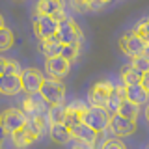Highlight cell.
Returning a JSON list of instances; mask_svg holds the SVG:
<instances>
[{"label":"cell","instance_id":"cell-1","mask_svg":"<svg viewBox=\"0 0 149 149\" xmlns=\"http://www.w3.org/2000/svg\"><path fill=\"white\" fill-rule=\"evenodd\" d=\"M39 95L49 104H63L65 101V86L58 78H43L39 88Z\"/></svg>","mask_w":149,"mask_h":149},{"label":"cell","instance_id":"cell-2","mask_svg":"<svg viewBox=\"0 0 149 149\" xmlns=\"http://www.w3.org/2000/svg\"><path fill=\"white\" fill-rule=\"evenodd\" d=\"M26 121L28 118L21 108H6L0 114V130L6 134H11L24 127Z\"/></svg>","mask_w":149,"mask_h":149},{"label":"cell","instance_id":"cell-3","mask_svg":"<svg viewBox=\"0 0 149 149\" xmlns=\"http://www.w3.org/2000/svg\"><path fill=\"white\" fill-rule=\"evenodd\" d=\"M82 123H86L90 129H93L95 132H104L110 125V114L106 112V108H99V106H88L86 114L82 118Z\"/></svg>","mask_w":149,"mask_h":149},{"label":"cell","instance_id":"cell-4","mask_svg":"<svg viewBox=\"0 0 149 149\" xmlns=\"http://www.w3.org/2000/svg\"><path fill=\"white\" fill-rule=\"evenodd\" d=\"M114 90V84L110 80H101L91 86L90 93H88V102L90 106H99V108H106V102L110 99V93Z\"/></svg>","mask_w":149,"mask_h":149},{"label":"cell","instance_id":"cell-5","mask_svg":"<svg viewBox=\"0 0 149 149\" xmlns=\"http://www.w3.org/2000/svg\"><path fill=\"white\" fill-rule=\"evenodd\" d=\"M56 36H58V39H60L62 45L82 43V30H80V26H78L71 17L65 19L63 22L58 24V32H56Z\"/></svg>","mask_w":149,"mask_h":149},{"label":"cell","instance_id":"cell-6","mask_svg":"<svg viewBox=\"0 0 149 149\" xmlns=\"http://www.w3.org/2000/svg\"><path fill=\"white\" fill-rule=\"evenodd\" d=\"M21 86H22V91H26L28 95L32 93H39V88H41V82H43V73L36 67H26L21 71Z\"/></svg>","mask_w":149,"mask_h":149},{"label":"cell","instance_id":"cell-7","mask_svg":"<svg viewBox=\"0 0 149 149\" xmlns=\"http://www.w3.org/2000/svg\"><path fill=\"white\" fill-rule=\"evenodd\" d=\"M119 49L123 50V52L127 54L129 58H136V56L147 52L143 41L140 39V37L134 34V32H129V34H125V36L119 37Z\"/></svg>","mask_w":149,"mask_h":149},{"label":"cell","instance_id":"cell-8","mask_svg":"<svg viewBox=\"0 0 149 149\" xmlns=\"http://www.w3.org/2000/svg\"><path fill=\"white\" fill-rule=\"evenodd\" d=\"M32 24H34V32L39 39L56 36V32H58V22L54 21L52 15H37L36 13L32 19Z\"/></svg>","mask_w":149,"mask_h":149},{"label":"cell","instance_id":"cell-9","mask_svg":"<svg viewBox=\"0 0 149 149\" xmlns=\"http://www.w3.org/2000/svg\"><path fill=\"white\" fill-rule=\"evenodd\" d=\"M108 129L116 134V138H125V136L134 134V130H136V121L127 119V118H123V116H119V114H114V116H110Z\"/></svg>","mask_w":149,"mask_h":149},{"label":"cell","instance_id":"cell-10","mask_svg":"<svg viewBox=\"0 0 149 149\" xmlns=\"http://www.w3.org/2000/svg\"><path fill=\"white\" fill-rule=\"evenodd\" d=\"M88 106L90 104H86L84 101H73L71 104H67L65 106V116H63V125L69 127V129H73L74 125L82 123V118H84V114H86Z\"/></svg>","mask_w":149,"mask_h":149},{"label":"cell","instance_id":"cell-11","mask_svg":"<svg viewBox=\"0 0 149 149\" xmlns=\"http://www.w3.org/2000/svg\"><path fill=\"white\" fill-rule=\"evenodd\" d=\"M47 110H49V102H47L39 93L26 95V99L22 101V112L26 114V118H30V116H37V114L47 116Z\"/></svg>","mask_w":149,"mask_h":149},{"label":"cell","instance_id":"cell-12","mask_svg":"<svg viewBox=\"0 0 149 149\" xmlns=\"http://www.w3.org/2000/svg\"><path fill=\"white\" fill-rule=\"evenodd\" d=\"M37 140H39V134H37L28 123L22 129L11 132V142H13V146L17 149H26V147H30L32 143H36Z\"/></svg>","mask_w":149,"mask_h":149},{"label":"cell","instance_id":"cell-13","mask_svg":"<svg viewBox=\"0 0 149 149\" xmlns=\"http://www.w3.org/2000/svg\"><path fill=\"white\" fill-rule=\"evenodd\" d=\"M47 73L50 74V78H63L65 74L69 73V69H71V62H67L65 58L62 56H54V58H49L47 60V65H45Z\"/></svg>","mask_w":149,"mask_h":149},{"label":"cell","instance_id":"cell-14","mask_svg":"<svg viewBox=\"0 0 149 149\" xmlns=\"http://www.w3.org/2000/svg\"><path fill=\"white\" fill-rule=\"evenodd\" d=\"M19 91H22L21 86V77L19 74H0V93L2 95H17Z\"/></svg>","mask_w":149,"mask_h":149},{"label":"cell","instance_id":"cell-15","mask_svg":"<svg viewBox=\"0 0 149 149\" xmlns=\"http://www.w3.org/2000/svg\"><path fill=\"white\" fill-rule=\"evenodd\" d=\"M71 138L95 146V143H97V138H99V132H95L93 129H90L86 123H78V125H74V127L71 129Z\"/></svg>","mask_w":149,"mask_h":149},{"label":"cell","instance_id":"cell-16","mask_svg":"<svg viewBox=\"0 0 149 149\" xmlns=\"http://www.w3.org/2000/svg\"><path fill=\"white\" fill-rule=\"evenodd\" d=\"M39 52L47 60L54 58V56H60V52H62V43H60L58 36H50V37H45V39H39Z\"/></svg>","mask_w":149,"mask_h":149},{"label":"cell","instance_id":"cell-17","mask_svg":"<svg viewBox=\"0 0 149 149\" xmlns=\"http://www.w3.org/2000/svg\"><path fill=\"white\" fill-rule=\"evenodd\" d=\"M49 136L54 143H60V146H65V143L71 142V129L65 127L63 123H54L49 125Z\"/></svg>","mask_w":149,"mask_h":149},{"label":"cell","instance_id":"cell-18","mask_svg":"<svg viewBox=\"0 0 149 149\" xmlns=\"http://www.w3.org/2000/svg\"><path fill=\"white\" fill-rule=\"evenodd\" d=\"M125 99L132 101L134 104L142 106L149 102V93L143 90L140 84H134V86H125Z\"/></svg>","mask_w":149,"mask_h":149},{"label":"cell","instance_id":"cell-19","mask_svg":"<svg viewBox=\"0 0 149 149\" xmlns=\"http://www.w3.org/2000/svg\"><path fill=\"white\" fill-rule=\"evenodd\" d=\"M125 99V84H114V90L110 93V99L106 102V112L110 116L118 114V108L121 104V101Z\"/></svg>","mask_w":149,"mask_h":149},{"label":"cell","instance_id":"cell-20","mask_svg":"<svg viewBox=\"0 0 149 149\" xmlns=\"http://www.w3.org/2000/svg\"><path fill=\"white\" fill-rule=\"evenodd\" d=\"M63 6V0H39L36 6V13L37 15H54L56 11H62Z\"/></svg>","mask_w":149,"mask_h":149},{"label":"cell","instance_id":"cell-21","mask_svg":"<svg viewBox=\"0 0 149 149\" xmlns=\"http://www.w3.org/2000/svg\"><path fill=\"white\" fill-rule=\"evenodd\" d=\"M140 80H142V73L136 71V69H134L130 63L123 65V69H121V82H123L125 86H134V84H140Z\"/></svg>","mask_w":149,"mask_h":149},{"label":"cell","instance_id":"cell-22","mask_svg":"<svg viewBox=\"0 0 149 149\" xmlns=\"http://www.w3.org/2000/svg\"><path fill=\"white\" fill-rule=\"evenodd\" d=\"M118 114L123 116V118H127V119L136 121L138 114H140V106L134 104V102L129 101V99H123V101H121V104H119V108H118Z\"/></svg>","mask_w":149,"mask_h":149},{"label":"cell","instance_id":"cell-23","mask_svg":"<svg viewBox=\"0 0 149 149\" xmlns=\"http://www.w3.org/2000/svg\"><path fill=\"white\" fill-rule=\"evenodd\" d=\"M63 116H65V104H50L49 110H47V121H49V125L63 123Z\"/></svg>","mask_w":149,"mask_h":149},{"label":"cell","instance_id":"cell-24","mask_svg":"<svg viewBox=\"0 0 149 149\" xmlns=\"http://www.w3.org/2000/svg\"><path fill=\"white\" fill-rule=\"evenodd\" d=\"M28 125H30L32 129L36 130L37 134H43L47 129H49V121H47V116H43V114H37V116H30L28 118V121H26Z\"/></svg>","mask_w":149,"mask_h":149},{"label":"cell","instance_id":"cell-25","mask_svg":"<svg viewBox=\"0 0 149 149\" xmlns=\"http://www.w3.org/2000/svg\"><path fill=\"white\" fill-rule=\"evenodd\" d=\"M80 47H82V43L62 45V52H60V56H62V58H65L67 62H74V60L80 56Z\"/></svg>","mask_w":149,"mask_h":149},{"label":"cell","instance_id":"cell-26","mask_svg":"<svg viewBox=\"0 0 149 149\" xmlns=\"http://www.w3.org/2000/svg\"><path fill=\"white\" fill-rule=\"evenodd\" d=\"M132 32L143 41V45H146V49H147V52H149V17L143 19V21H140Z\"/></svg>","mask_w":149,"mask_h":149},{"label":"cell","instance_id":"cell-27","mask_svg":"<svg viewBox=\"0 0 149 149\" xmlns=\"http://www.w3.org/2000/svg\"><path fill=\"white\" fill-rule=\"evenodd\" d=\"M130 65H132L136 71H140L142 74L149 73V52L140 54V56H136V58H132V60H130Z\"/></svg>","mask_w":149,"mask_h":149},{"label":"cell","instance_id":"cell-28","mask_svg":"<svg viewBox=\"0 0 149 149\" xmlns=\"http://www.w3.org/2000/svg\"><path fill=\"white\" fill-rule=\"evenodd\" d=\"M11 45H13V32L8 26H2L0 28V52L9 50Z\"/></svg>","mask_w":149,"mask_h":149},{"label":"cell","instance_id":"cell-29","mask_svg":"<svg viewBox=\"0 0 149 149\" xmlns=\"http://www.w3.org/2000/svg\"><path fill=\"white\" fill-rule=\"evenodd\" d=\"M101 149H127V147H125V143L119 138H110L101 143Z\"/></svg>","mask_w":149,"mask_h":149},{"label":"cell","instance_id":"cell-30","mask_svg":"<svg viewBox=\"0 0 149 149\" xmlns=\"http://www.w3.org/2000/svg\"><path fill=\"white\" fill-rule=\"evenodd\" d=\"M22 69L19 67V63L15 62V60H8L6 58V67H4V73L6 74H21Z\"/></svg>","mask_w":149,"mask_h":149},{"label":"cell","instance_id":"cell-31","mask_svg":"<svg viewBox=\"0 0 149 149\" xmlns=\"http://www.w3.org/2000/svg\"><path fill=\"white\" fill-rule=\"evenodd\" d=\"M71 149H95V146L86 143V142H80V140H73V147Z\"/></svg>","mask_w":149,"mask_h":149},{"label":"cell","instance_id":"cell-32","mask_svg":"<svg viewBox=\"0 0 149 149\" xmlns=\"http://www.w3.org/2000/svg\"><path fill=\"white\" fill-rule=\"evenodd\" d=\"M140 86L143 88L147 93H149V73H146V74H142V80H140Z\"/></svg>","mask_w":149,"mask_h":149},{"label":"cell","instance_id":"cell-33","mask_svg":"<svg viewBox=\"0 0 149 149\" xmlns=\"http://www.w3.org/2000/svg\"><path fill=\"white\" fill-rule=\"evenodd\" d=\"M4 67H6V58H2V56H0V74L4 73Z\"/></svg>","mask_w":149,"mask_h":149},{"label":"cell","instance_id":"cell-34","mask_svg":"<svg viewBox=\"0 0 149 149\" xmlns=\"http://www.w3.org/2000/svg\"><path fill=\"white\" fill-rule=\"evenodd\" d=\"M146 119H147V123H149V104H147V108H146Z\"/></svg>","mask_w":149,"mask_h":149},{"label":"cell","instance_id":"cell-35","mask_svg":"<svg viewBox=\"0 0 149 149\" xmlns=\"http://www.w3.org/2000/svg\"><path fill=\"white\" fill-rule=\"evenodd\" d=\"M2 26H6V24H4V17L0 15V28H2Z\"/></svg>","mask_w":149,"mask_h":149},{"label":"cell","instance_id":"cell-36","mask_svg":"<svg viewBox=\"0 0 149 149\" xmlns=\"http://www.w3.org/2000/svg\"><path fill=\"white\" fill-rule=\"evenodd\" d=\"M101 2H102V4H108V2H110V0H101Z\"/></svg>","mask_w":149,"mask_h":149}]
</instances>
